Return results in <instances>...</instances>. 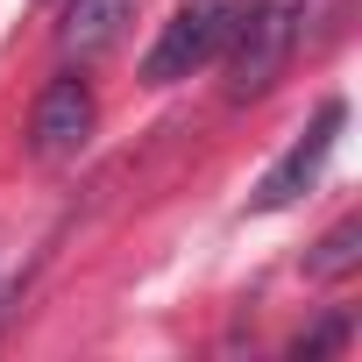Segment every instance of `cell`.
<instances>
[{"label":"cell","mask_w":362,"mask_h":362,"mask_svg":"<svg viewBox=\"0 0 362 362\" xmlns=\"http://www.w3.org/2000/svg\"><path fill=\"white\" fill-rule=\"evenodd\" d=\"M305 22L313 0H242V22L228 36V100H263L305 43Z\"/></svg>","instance_id":"6da1fadb"},{"label":"cell","mask_w":362,"mask_h":362,"mask_svg":"<svg viewBox=\"0 0 362 362\" xmlns=\"http://www.w3.org/2000/svg\"><path fill=\"white\" fill-rule=\"evenodd\" d=\"M235 22H242V0H185V8L163 22L156 50L142 57V78H149V86H177V78H192L199 64H214V57L228 50Z\"/></svg>","instance_id":"7a4b0ae2"},{"label":"cell","mask_w":362,"mask_h":362,"mask_svg":"<svg viewBox=\"0 0 362 362\" xmlns=\"http://www.w3.org/2000/svg\"><path fill=\"white\" fill-rule=\"evenodd\" d=\"M93 121H100L93 86H86L78 71L50 78L43 100H36V114H29V156H36V163H71V156L93 142Z\"/></svg>","instance_id":"3957f363"},{"label":"cell","mask_w":362,"mask_h":362,"mask_svg":"<svg viewBox=\"0 0 362 362\" xmlns=\"http://www.w3.org/2000/svg\"><path fill=\"white\" fill-rule=\"evenodd\" d=\"M341 121H348V107H341V100H327V107L313 114V128H305V135H298V142H291V149H284V156L263 170V185L249 192V214H284V206H291V199L313 185V177H320V163L334 156Z\"/></svg>","instance_id":"277c9868"},{"label":"cell","mask_w":362,"mask_h":362,"mask_svg":"<svg viewBox=\"0 0 362 362\" xmlns=\"http://www.w3.org/2000/svg\"><path fill=\"white\" fill-rule=\"evenodd\" d=\"M128 15H135V0H71L64 22H57V43L78 50V57H93V50H107L128 29Z\"/></svg>","instance_id":"5b68a950"},{"label":"cell","mask_w":362,"mask_h":362,"mask_svg":"<svg viewBox=\"0 0 362 362\" xmlns=\"http://www.w3.org/2000/svg\"><path fill=\"white\" fill-rule=\"evenodd\" d=\"M355 270H362V214L334 221V228L313 242V256H305V277H313V284H341V277H355Z\"/></svg>","instance_id":"8992f818"},{"label":"cell","mask_w":362,"mask_h":362,"mask_svg":"<svg viewBox=\"0 0 362 362\" xmlns=\"http://www.w3.org/2000/svg\"><path fill=\"white\" fill-rule=\"evenodd\" d=\"M341 341H348V313H334L327 327L298 334V341H291V355H305V362H313V355H327V348H341Z\"/></svg>","instance_id":"52a82bcc"}]
</instances>
